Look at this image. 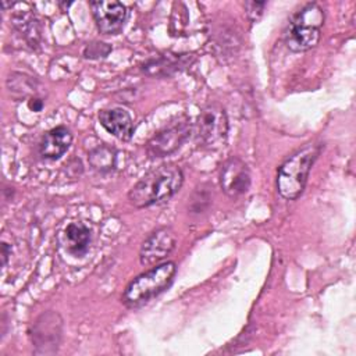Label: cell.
Instances as JSON below:
<instances>
[{
	"mask_svg": "<svg viewBox=\"0 0 356 356\" xmlns=\"http://www.w3.org/2000/svg\"><path fill=\"white\" fill-rule=\"evenodd\" d=\"M95 22L100 33L117 35L127 22L128 11L125 6L115 0H97L89 3Z\"/></svg>",
	"mask_w": 356,
	"mask_h": 356,
	"instance_id": "cell-8",
	"label": "cell"
},
{
	"mask_svg": "<svg viewBox=\"0 0 356 356\" xmlns=\"http://www.w3.org/2000/svg\"><path fill=\"white\" fill-rule=\"evenodd\" d=\"M28 106H29V108H31L32 111H40L42 107H43V100L39 99V97H32V99L29 100Z\"/></svg>",
	"mask_w": 356,
	"mask_h": 356,
	"instance_id": "cell-20",
	"label": "cell"
},
{
	"mask_svg": "<svg viewBox=\"0 0 356 356\" xmlns=\"http://www.w3.org/2000/svg\"><path fill=\"white\" fill-rule=\"evenodd\" d=\"M192 131V125L188 118L179 120L164 129L159 131L146 145V150L150 157H165L178 150L188 139Z\"/></svg>",
	"mask_w": 356,
	"mask_h": 356,
	"instance_id": "cell-7",
	"label": "cell"
},
{
	"mask_svg": "<svg viewBox=\"0 0 356 356\" xmlns=\"http://www.w3.org/2000/svg\"><path fill=\"white\" fill-rule=\"evenodd\" d=\"M264 7H266V1H246L245 3L246 14L252 21H257L261 17Z\"/></svg>",
	"mask_w": 356,
	"mask_h": 356,
	"instance_id": "cell-18",
	"label": "cell"
},
{
	"mask_svg": "<svg viewBox=\"0 0 356 356\" xmlns=\"http://www.w3.org/2000/svg\"><path fill=\"white\" fill-rule=\"evenodd\" d=\"M102 127L120 140H129L134 135V121L129 113L120 107L106 108L99 113Z\"/></svg>",
	"mask_w": 356,
	"mask_h": 356,
	"instance_id": "cell-11",
	"label": "cell"
},
{
	"mask_svg": "<svg viewBox=\"0 0 356 356\" xmlns=\"http://www.w3.org/2000/svg\"><path fill=\"white\" fill-rule=\"evenodd\" d=\"M7 88L13 97L22 99L29 95L35 93V79L21 74V72H13L7 79Z\"/></svg>",
	"mask_w": 356,
	"mask_h": 356,
	"instance_id": "cell-15",
	"label": "cell"
},
{
	"mask_svg": "<svg viewBox=\"0 0 356 356\" xmlns=\"http://www.w3.org/2000/svg\"><path fill=\"white\" fill-rule=\"evenodd\" d=\"M63 239L67 250L75 257H82L90 243V229L83 222H70L63 231Z\"/></svg>",
	"mask_w": 356,
	"mask_h": 356,
	"instance_id": "cell-13",
	"label": "cell"
},
{
	"mask_svg": "<svg viewBox=\"0 0 356 356\" xmlns=\"http://www.w3.org/2000/svg\"><path fill=\"white\" fill-rule=\"evenodd\" d=\"M15 28L24 35V38L29 42V44H36L39 40V25L38 21L28 13L18 14L14 17Z\"/></svg>",
	"mask_w": 356,
	"mask_h": 356,
	"instance_id": "cell-17",
	"label": "cell"
},
{
	"mask_svg": "<svg viewBox=\"0 0 356 356\" xmlns=\"http://www.w3.org/2000/svg\"><path fill=\"white\" fill-rule=\"evenodd\" d=\"M1 249H3V264H6L7 257H8V250H7V243H6V242H3Z\"/></svg>",
	"mask_w": 356,
	"mask_h": 356,
	"instance_id": "cell-21",
	"label": "cell"
},
{
	"mask_svg": "<svg viewBox=\"0 0 356 356\" xmlns=\"http://www.w3.org/2000/svg\"><path fill=\"white\" fill-rule=\"evenodd\" d=\"M324 11L317 3H307L291 19L285 33V43L292 51L313 49L321 38Z\"/></svg>",
	"mask_w": 356,
	"mask_h": 356,
	"instance_id": "cell-4",
	"label": "cell"
},
{
	"mask_svg": "<svg viewBox=\"0 0 356 356\" xmlns=\"http://www.w3.org/2000/svg\"><path fill=\"white\" fill-rule=\"evenodd\" d=\"M195 134L204 146H218L228 134V118L225 110L218 103L204 106L196 120Z\"/></svg>",
	"mask_w": 356,
	"mask_h": 356,
	"instance_id": "cell-5",
	"label": "cell"
},
{
	"mask_svg": "<svg viewBox=\"0 0 356 356\" xmlns=\"http://www.w3.org/2000/svg\"><path fill=\"white\" fill-rule=\"evenodd\" d=\"M184 57H160L157 60H150L143 65V71H146L149 75H157L164 76L170 75L171 72L179 70V65H182Z\"/></svg>",
	"mask_w": 356,
	"mask_h": 356,
	"instance_id": "cell-16",
	"label": "cell"
},
{
	"mask_svg": "<svg viewBox=\"0 0 356 356\" xmlns=\"http://www.w3.org/2000/svg\"><path fill=\"white\" fill-rule=\"evenodd\" d=\"M63 321L56 312L42 313L32 325L31 341L35 345V353H54L57 352L61 339Z\"/></svg>",
	"mask_w": 356,
	"mask_h": 356,
	"instance_id": "cell-6",
	"label": "cell"
},
{
	"mask_svg": "<svg viewBox=\"0 0 356 356\" xmlns=\"http://www.w3.org/2000/svg\"><path fill=\"white\" fill-rule=\"evenodd\" d=\"M184 174L175 164H161L147 171L128 192L129 202L138 207H149L174 196L182 186Z\"/></svg>",
	"mask_w": 356,
	"mask_h": 356,
	"instance_id": "cell-1",
	"label": "cell"
},
{
	"mask_svg": "<svg viewBox=\"0 0 356 356\" xmlns=\"http://www.w3.org/2000/svg\"><path fill=\"white\" fill-rule=\"evenodd\" d=\"M115 150L102 145L89 153V164L99 172H108L115 167Z\"/></svg>",
	"mask_w": 356,
	"mask_h": 356,
	"instance_id": "cell-14",
	"label": "cell"
},
{
	"mask_svg": "<svg viewBox=\"0 0 356 356\" xmlns=\"http://www.w3.org/2000/svg\"><path fill=\"white\" fill-rule=\"evenodd\" d=\"M106 43H90L86 46L83 54L86 58H99V57H104L107 54L102 53V47H104Z\"/></svg>",
	"mask_w": 356,
	"mask_h": 356,
	"instance_id": "cell-19",
	"label": "cell"
},
{
	"mask_svg": "<svg viewBox=\"0 0 356 356\" xmlns=\"http://www.w3.org/2000/svg\"><path fill=\"white\" fill-rule=\"evenodd\" d=\"M220 185L229 197L246 193L250 186V171L246 163L238 157L228 159L220 171Z\"/></svg>",
	"mask_w": 356,
	"mask_h": 356,
	"instance_id": "cell-10",
	"label": "cell"
},
{
	"mask_svg": "<svg viewBox=\"0 0 356 356\" xmlns=\"http://www.w3.org/2000/svg\"><path fill=\"white\" fill-rule=\"evenodd\" d=\"M177 273L174 261H164L156 264L146 273L139 274L125 288L122 293V303L128 307H139L152 298L161 293L172 282Z\"/></svg>",
	"mask_w": 356,
	"mask_h": 356,
	"instance_id": "cell-3",
	"label": "cell"
},
{
	"mask_svg": "<svg viewBox=\"0 0 356 356\" xmlns=\"http://www.w3.org/2000/svg\"><path fill=\"white\" fill-rule=\"evenodd\" d=\"M318 154L320 145L307 143L280 165L277 172V189L282 197L293 200L302 195L312 165Z\"/></svg>",
	"mask_w": 356,
	"mask_h": 356,
	"instance_id": "cell-2",
	"label": "cell"
},
{
	"mask_svg": "<svg viewBox=\"0 0 356 356\" xmlns=\"http://www.w3.org/2000/svg\"><path fill=\"white\" fill-rule=\"evenodd\" d=\"M72 134L64 127H56L46 132L39 143V153L42 159L46 160H58L71 146Z\"/></svg>",
	"mask_w": 356,
	"mask_h": 356,
	"instance_id": "cell-12",
	"label": "cell"
},
{
	"mask_svg": "<svg viewBox=\"0 0 356 356\" xmlns=\"http://www.w3.org/2000/svg\"><path fill=\"white\" fill-rule=\"evenodd\" d=\"M177 239L171 228L161 227L154 229L143 241L139 250V260L143 266H156L165 259L175 248Z\"/></svg>",
	"mask_w": 356,
	"mask_h": 356,
	"instance_id": "cell-9",
	"label": "cell"
}]
</instances>
